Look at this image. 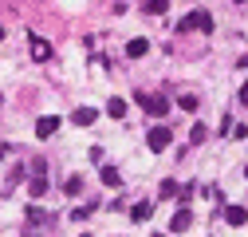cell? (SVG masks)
<instances>
[{
    "label": "cell",
    "instance_id": "1",
    "mask_svg": "<svg viewBox=\"0 0 248 237\" xmlns=\"http://www.w3.org/2000/svg\"><path fill=\"white\" fill-rule=\"evenodd\" d=\"M170 142H173V127H166V123H158V127H150V131H146V146H150L154 154H162Z\"/></svg>",
    "mask_w": 248,
    "mask_h": 237
},
{
    "label": "cell",
    "instance_id": "2",
    "mask_svg": "<svg viewBox=\"0 0 248 237\" xmlns=\"http://www.w3.org/2000/svg\"><path fill=\"white\" fill-rule=\"evenodd\" d=\"M177 32H213V16L205 8H197V12H189V16L177 24Z\"/></svg>",
    "mask_w": 248,
    "mask_h": 237
},
{
    "label": "cell",
    "instance_id": "3",
    "mask_svg": "<svg viewBox=\"0 0 248 237\" xmlns=\"http://www.w3.org/2000/svg\"><path fill=\"white\" fill-rule=\"evenodd\" d=\"M134 99H138V107H142L146 115H154V118H162V115L170 111V99H166V95H142V91H134Z\"/></svg>",
    "mask_w": 248,
    "mask_h": 237
},
{
    "label": "cell",
    "instance_id": "4",
    "mask_svg": "<svg viewBox=\"0 0 248 237\" xmlns=\"http://www.w3.org/2000/svg\"><path fill=\"white\" fill-rule=\"evenodd\" d=\"M189 225H193V210H189V205H181V210L170 218V233H185Z\"/></svg>",
    "mask_w": 248,
    "mask_h": 237
},
{
    "label": "cell",
    "instance_id": "5",
    "mask_svg": "<svg viewBox=\"0 0 248 237\" xmlns=\"http://www.w3.org/2000/svg\"><path fill=\"white\" fill-rule=\"evenodd\" d=\"M95 118H99V111H95V107H75L71 123H75V127H91V123H95Z\"/></svg>",
    "mask_w": 248,
    "mask_h": 237
},
{
    "label": "cell",
    "instance_id": "6",
    "mask_svg": "<svg viewBox=\"0 0 248 237\" xmlns=\"http://www.w3.org/2000/svg\"><path fill=\"white\" fill-rule=\"evenodd\" d=\"M32 59H40V64H47V59H51V44L40 40L36 32H32Z\"/></svg>",
    "mask_w": 248,
    "mask_h": 237
},
{
    "label": "cell",
    "instance_id": "7",
    "mask_svg": "<svg viewBox=\"0 0 248 237\" xmlns=\"http://www.w3.org/2000/svg\"><path fill=\"white\" fill-rule=\"evenodd\" d=\"M150 214H154V202H146V198L130 205V221H150Z\"/></svg>",
    "mask_w": 248,
    "mask_h": 237
},
{
    "label": "cell",
    "instance_id": "8",
    "mask_svg": "<svg viewBox=\"0 0 248 237\" xmlns=\"http://www.w3.org/2000/svg\"><path fill=\"white\" fill-rule=\"evenodd\" d=\"M55 131H59V118H55V115H44L40 123H36V135H40V138H51Z\"/></svg>",
    "mask_w": 248,
    "mask_h": 237
},
{
    "label": "cell",
    "instance_id": "9",
    "mask_svg": "<svg viewBox=\"0 0 248 237\" xmlns=\"http://www.w3.org/2000/svg\"><path fill=\"white\" fill-rule=\"evenodd\" d=\"M99 178H103V182H107L110 190H118V186H122V174H118V166H107V162H103V166H99Z\"/></svg>",
    "mask_w": 248,
    "mask_h": 237
},
{
    "label": "cell",
    "instance_id": "10",
    "mask_svg": "<svg viewBox=\"0 0 248 237\" xmlns=\"http://www.w3.org/2000/svg\"><path fill=\"white\" fill-rule=\"evenodd\" d=\"M221 214H225L229 225H244V221H248V210H244V205H225Z\"/></svg>",
    "mask_w": 248,
    "mask_h": 237
},
{
    "label": "cell",
    "instance_id": "11",
    "mask_svg": "<svg viewBox=\"0 0 248 237\" xmlns=\"http://www.w3.org/2000/svg\"><path fill=\"white\" fill-rule=\"evenodd\" d=\"M146 51H150V40H142V36H138V40H130V44H126V55H130V59H142V55H146Z\"/></svg>",
    "mask_w": 248,
    "mask_h": 237
},
{
    "label": "cell",
    "instance_id": "12",
    "mask_svg": "<svg viewBox=\"0 0 248 237\" xmlns=\"http://www.w3.org/2000/svg\"><path fill=\"white\" fill-rule=\"evenodd\" d=\"M28 194H32V198H44V194H47V174H36L32 182H28Z\"/></svg>",
    "mask_w": 248,
    "mask_h": 237
},
{
    "label": "cell",
    "instance_id": "13",
    "mask_svg": "<svg viewBox=\"0 0 248 237\" xmlns=\"http://www.w3.org/2000/svg\"><path fill=\"white\" fill-rule=\"evenodd\" d=\"M107 115L110 118H122V115H126V99H107Z\"/></svg>",
    "mask_w": 248,
    "mask_h": 237
},
{
    "label": "cell",
    "instance_id": "14",
    "mask_svg": "<svg viewBox=\"0 0 248 237\" xmlns=\"http://www.w3.org/2000/svg\"><path fill=\"white\" fill-rule=\"evenodd\" d=\"M205 138H209V127H205V123H193V131H189V142H193V146H201Z\"/></svg>",
    "mask_w": 248,
    "mask_h": 237
},
{
    "label": "cell",
    "instance_id": "15",
    "mask_svg": "<svg viewBox=\"0 0 248 237\" xmlns=\"http://www.w3.org/2000/svg\"><path fill=\"white\" fill-rule=\"evenodd\" d=\"M63 190H67V198H79V194H83V178H79V174H71Z\"/></svg>",
    "mask_w": 248,
    "mask_h": 237
},
{
    "label": "cell",
    "instance_id": "16",
    "mask_svg": "<svg viewBox=\"0 0 248 237\" xmlns=\"http://www.w3.org/2000/svg\"><path fill=\"white\" fill-rule=\"evenodd\" d=\"M158 198H166V202H170V198H177V182H173V178H166V182L158 186Z\"/></svg>",
    "mask_w": 248,
    "mask_h": 237
},
{
    "label": "cell",
    "instance_id": "17",
    "mask_svg": "<svg viewBox=\"0 0 248 237\" xmlns=\"http://www.w3.org/2000/svg\"><path fill=\"white\" fill-rule=\"evenodd\" d=\"M177 107H181V111H189V115H193V111H197L201 103H197V95H177Z\"/></svg>",
    "mask_w": 248,
    "mask_h": 237
},
{
    "label": "cell",
    "instance_id": "18",
    "mask_svg": "<svg viewBox=\"0 0 248 237\" xmlns=\"http://www.w3.org/2000/svg\"><path fill=\"white\" fill-rule=\"evenodd\" d=\"M91 214H95V205H75V210H71V221H87Z\"/></svg>",
    "mask_w": 248,
    "mask_h": 237
},
{
    "label": "cell",
    "instance_id": "19",
    "mask_svg": "<svg viewBox=\"0 0 248 237\" xmlns=\"http://www.w3.org/2000/svg\"><path fill=\"white\" fill-rule=\"evenodd\" d=\"M40 221H47V214L40 210V205H32V210H28V225H40Z\"/></svg>",
    "mask_w": 248,
    "mask_h": 237
},
{
    "label": "cell",
    "instance_id": "20",
    "mask_svg": "<svg viewBox=\"0 0 248 237\" xmlns=\"http://www.w3.org/2000/svg\"><path fill=\"white\" fill-rule=\"evenodd\" d=\"M170 4H166V0H146V12H154V16H158V12H166Z\"/></svg>",
    "mask_w": 248,
    "mask_h": 237
},
{
    "label": "cell",
    "instance_id": "21",
    "mask_svg": "<svg viewBox=\"0 0 248 237\" xmlns=\"http://www.w3.org/2000/svg\"><path fill=\"white\" fill-rule=\"evenodd\" d=\"M236 99H240V107H248V83H240V91H236Z\"/></svg>",
    "mask_w": 248,
    "mask_h": 237
},
{
    "label": "cell",
    "instance_id": "22",
    "mask_svg": "<svg viewBox=\"0 0 248 237\" xmlns=\"http://www.w3.org/2000/svg\"><path fill=\"white\" fill-rule=\"evenodd\" d=\"M4 154H8V146H4V142H0V162H4Z\"/></svg>",
    "mask_w": 248,
    "mask_h": 237
},
{
    "label": "cell",
    "instance_id": "23",
    "mask_svg": "<svg viewBox=\"0 0 248 237\" xmlns=\"http://www.w3.org/2000/svg\"><path fill=\"white\" fill-rule=\"evenodd\" d=\"M0 40H4V28H0Z\"/></svg>",
    "mask_w": 248,
    "mask_h": 237
},
{
    "label": "cell",
    "instance_id": "24",
    "mask_svg": "<svg viewBox=\"0 0 248 237\" xmlns=\"http://www.w3.org/2000/svg\"><path fill=\"white\" fill-rule=\"evenodd\" d=\"M0 103H4V95H0Z\"/></svg>",
    "mask_w": 248,
    "mask_h": 237
}]
</instances>
